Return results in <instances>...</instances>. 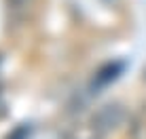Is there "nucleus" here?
Returning <instances> with one entry per match:
<instances>
[{
    "label": "nucleus",
    "mask_w": 146,
    "mask_h": 139,
    "mask_svg": "<svg viewBox=\"0 0 146 139\" xmlns=\"http://www.w3.org/2000/svg\"><path fill=\"white\" fill-rule=\"evenodd\" d=\"M66 139H102L104 133L100 131V127L95 125V122L89 118V120L85 122H76V125H72L66 131Z\"/></svg>",
    "instance_id": "f03ea898"
},
{
    "label": "nucleus",
    "mask_w": 146,
    "mask_h": 139,
    "mask_svg": "<svg viewBox=\"0 0 146 139\" xmlns=\"http://www.w3.org/2000/svg\"><path fill=\"white\" fill-rule=\"evenodd\" d=\"M129 135L131 139H146V106H142L129 120Z\"/></svg>",
    "instance_id": "7ed1b4c3"
},
{
    "label": "nucleus",
    "mask_w": 146,
    "mask_h": 139,
    "mask_svg": "<svg viewBox=\"0 0 146 139\" xmlns=\"http://www.w3.org/2000/svg\"><path fill=\"white\" fill-rule=\"evenodd\" d=\"M123 116H125V112H123L121 106H117V103H108V106H104L102 110H98V114H93L91 120L100 127V131L106 135V133L114 131V129L121 125Z\"/></svg>",
    "instance_id": "f257e3e1"
}]
</instances>
